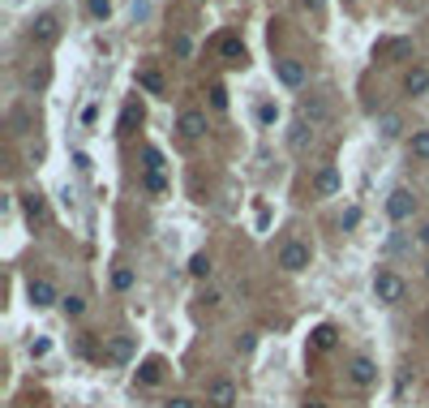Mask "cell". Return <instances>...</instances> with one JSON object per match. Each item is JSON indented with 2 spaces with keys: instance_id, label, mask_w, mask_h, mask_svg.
<instances>
[{
  "instance_id": "6da1fadb",
  "label": "cell",
  "mask_w": 429,
  "mask_h": 408,
  "mask_svg": "<svg viewBox=\"0 0 429 408\" xmlns=\"http://www.w3.org/2000/svg\"><path fill=\"white\" fill-rule=\"evenodd\" d=\"M403 292H408V284H403L395 271H378V275H373V297L382 301V305H399Z\"/></svg>"
},
{
  "instance_id": "7a4b0ae2",
  "label": "cell",
  "mask_w": 429,
  "mask_h": 408,
  "mask_svg": "<svg viewBox=\"0 0 429 408\" xmlns=\"http://www.w3.org/2000/svg\"><path fill=\"white\" fill-rule=\"evenodd\" d=\"M387 215H391L395 223H408V219L416 215V194H412V189H395V194L387 198Z\"/></svg>"
},
{
  "instance_id": "3957f363",
  "label": "cell",
  "mask_w": 429,
  "mask_h": 408,
  "mask_svg": "<svg viewBox=\"0 0 429 408\" xmlns=\"http://www.w3.org/2000/svg\"><path fill=\"white\" fill-rule=\"evenodd\" d=\"M280 267L292 271V275L305 271V267H309V245H305V241H288V245L280 249Z\"/></svg>"
},
{
  "instance_id": "277c9868",
  "label": "cell",
  "mask_w": 429,
  "mask_h": 408,
  "mask_svg": "<svg viewBox=\"0 0 429 408\" xmlns=\"http://www.w3.org/2000/svg\"><path fill=\"white\" fill-rule=\"evenodd\" d=\"M207 404L211 408H232L236 404V387H232L228 378H215L211 387H207Z\"/></svg>"
},
{
  "instance_id": "5b68a950",
  "label": "cell",
  "mask_w": 429,
  "mask_h": 408,
  "mask_svg": "<svg viewBox=\"0 0 429 408\" xmlns=\"http://www.w3.org/2000/svg\"><path fill=\"white\" fill-rule=\"evenodd\" d=\"M348 378L357 382V387H373V382H378V366L369 361V356H352V366H348Z\"/></svg>"
},
{
  "instance_id": "8992f818",
  "label": "cell",
  "mask_w": 429,
  "mask_h": 408,
  "mask_svg": "<svg viewBox=\"0 0 429 408\" xmlns=\"http://www.w3.org/2000/svg\"><path fill=\"white\" fill-rule=\"evenodd\" d=\"M275 78H280L284 86H305L309 73H305V65H300V61H275Z\"/></svg>"
},
{
  "instance_id": "52a82bcc",
  "label": "cell",
  "mask_w": 429,
  "mask_h": 408,
  "mask_svg": "<svg viewBox=\"0 0 429 408\" xmlns=\"http://www.w3.org/2000/svg\"><path fill=\"white\" fill-rule=\"evenodd\" d=\"M176 130H181L185 138H202V134H207V112L185 108V112H181V120H176Z\"/></svg>"
},
{
  "instance_id": "ba28073f",
  "label": "cell",
  "mask_w": 429,
  "mask_h": 408,
  "mask_svg": "<svg viewBox=\"0 0 429 408\" xmlns=\"http://www.w3.org/2000/svg\"><path fill=\"white\" fill-rule=\"evenodd\" d=\"M31 305L35 310H47V305H56V288H52V279H31Z\"/></svg>"
},
{
  "instance_id": "9c48e42d",
  "label": "cell",
  "mask_w": 429,
  "mask_h": 408,
  "mask_svg": "<svg viewBox=\"0 0 429 408\" xmlns=\"http://www.w3.org/2000/svg\"><path fill=\"white\" fill-rule=\"evenodd\" d=\"M219 56L228 61V65H245V61H249V47H245L236 35H223V39H219Z\"/></svg>"
},
{
  "instance_id": "30bf717a",
  "label": "cell",
  "mask_w": 429,
  "mask_h": 408,
  "mask_svg": "<svg viewBox=\"0 0 429 408\" xmlns=\"http://www.w3.org/2000/svg\"><path fill=\"white\" fill-rule=\"evenodd\" d=\"M60 35V22L52 17V13H39L35 17V26H31V39H39V43H52Z\"/></svg>"
},
{
  "instance_id": "8fae6325",
  "label": "cell",
  "mask_w": 429,
  "mask_h": 408,
  "mask_svg": "<svg viewBox=\"0 0 429 408\" xmlns=\"http://www.w3.org/2000/svg\"><path fill=\"white\" fill-rule=\"evenodd\" d=\"M314 189H318L322 198H331V194H339V172H335V164H326V168H318V176H314Z\"/></svg>"
},
{
  "instance_id": "7c38bea8",
  "label": "cell",
  "mask_w": 429,
  "mask_h": 408,
  "mask_svg": "<svg viewBox=\"0 0 429 408\" xmlns=\"http://www.w3.org/2000/svg\"><path fill=\"white\" fill-rule=\"evenodd\" d=\"M159 378H163V356H146V361L138 366V382L142 387H155Z\"/></svg>"
},
{
  "instance_id": "4fadbf2b",
  "label": "cell",
  "mask_w": 429,
  "mask_h": 408,
  "mask_svg": "<svg viewBox=\"0 0 429 408\" xmlns=\"http://www.w3.org/2000/svg\"><path fill=\"white\" fill-rule=\"evenodd\" d=\"M403 91H408V95H425V91H429V69L412 65V69H408V78H403Z\"/></svg>"
},
{
  "instance_id": "5bb4252c",
  "label": "cell",
  "mask_w": 429,
  "mask_h": 408,
  "mask_svg": "<svg viewBox=\"0 0 429 408\" xmlns=\"http://www.w3.org/2000/svg\"><path fill=\"white\" fill-rule=\"evenodd\" d=\"M309 142H314V134L305 130V120H300V125H292V130H288V146L296 150V155H305V150H309Z\"/></svg>"
},
{
  "instance_id": "9a60e30c",
  "label": "cell",
  "mask_w": 429,
  "mask_h": 408,
  "mask_svg": "<svg viewBox=\"0 0 429 408\" xmlns=\"http://www.w3.org/2000/svg\"><path fill=\"white\" fill-rule=\"evenodd\" d=\"M408 155H412L416 164H429V130H416V134H412V142H408Z\"/></svg>"
},
{
  "instance_id": "2e32d148",
  "label": "cell",
  "mask_w": 429,
  "mask_h": 408,
  "mask_svg": "<svg viewBox=\"0 0 429 408\" xmlns=\"http://www.w3.org/2000/svg\"><path fill=\"white\" fill-rule=\"evenodd\" d=\"M300 116H305L309 125H322L326 116H331V108H326L322 99H305V104H300Z\"/></svg>"
},
{
  "instance_id": "e0dca14e",
  "label": "cell",
  "mask_w": 429,
  "mask_h": 408,
  "mask_svg": "<svg viewBox=\"0 0 429 408\" xmlns=\"http://www.w3.org/2000/svg\"><path fill=\"white\" fill-rule=\"evenodd\" d=\"M133 125H142V104H138V99L124 104V112H120V134H129Z\"/></svg>"
},
{
  "instance_id": "ac0fdd59",
  "label": "cell",
  "mask_w": 429,
  "mask_h": 408,
  "mask_svg": "<svg viewBox=\"0 0 429 408\" xmlns=\"http://www.w3.org/2000/svg\"><path fill=\"white\" fill-rule=\"evenodd\" d=\"M335 344H339V331H335L331 322H322V327L314 331V348H322V352H326V348H335Z\"/></svg>"
},
{
  "instance_id": "d6986e66",
  "label": "cell",
  "mask_w": 429,
  "mask_h": 408,
  "mask_svg": "<svg viewBox=\"0 0 429 408\" xmlns=\"http://www.w3.org/2000/svg\"><path fill=\"white\" fill-rule=\"evenodd\" d=\"M138 86H142V91H150V95H163V91H168V86H163V78H159L155 69H138Z\"/></svg>"
},
{
  "instance_id": "ffe728a7",
  "label": "cell",
  "mask_w": 429,
  "mask_h": 408,
  "mask_svg": "<svg viewBox=\"0 0 429 408\" xmlns=\"http://www.w3.org/2000/svg\"><path fill=\"white\" fill-rule=\"evenodd\" d=\"M408 52H412L408 39H391V43H378L373 47V56H408Z\"/></svg>"
},
{
  "instance_id": "44dd1931",
  "label": "cell",
  "mask_w": 429,
  "mask_h": 408,
  "mask_svg": "<svg viewBox=\"0 0 429 408\" xmlns=\"http://www.w3.org/2000/svg\"><path fill=\"white\" fill-rule=\"evenodd\" d=\"M108 356H112V361H129V356H133V340L129 336H116L108 344Z\"/></svg>"
},
{
  "instance_id": "7402d4cb",
  "label": "cell",
  "mask_w": 429,
  "mask_h": 408,
  "mask_svg": "<svg viewBox=\"0 0 429 408\" xmlns=\"http://www.w3.org/2000/svg\"><path fill=\"white\" fill-rule=\"evenodd\" d=\"M215 271V262H211V253H193L189 258V275H197V279H207Z\"/></svg>"
},
{
  "instance_id": "603a6c76",
  "label": "cell",
  "mask_w": 429,
  "mask_h": 408,
  "mask_svg": "<svg viewBox=\"0 0 429 408\" xmlns=\"http://www.w3.org/2000/svg\"><path fill=\"white\" fill-rule=\"evenodd\" d=\"M112 288H116V292H129V288H133V271H129V267H116V271H112Z\"/></svg>"
},
{
  "instance_id": "cb8c5ba5",
  "label": "cell",
  "mask_w": 429,
  "mask_h": 408,
  "mask_svg": "<svg viewBox=\"0 0 429 408\" xmlns=\"http://www.w3.org/2000/svg\"><path fill=\"white\" fill-rule=\"evenodd\" d=\"M142 164H146V172H163V155H159L155 146H146V150H142Z\"/></svg>"
},
{
  "instance_id": "d4e9b609",
  "label": "cell",
  "mask_w": 429,
  "mask_h": 408,
  "mask_svg": "<svg viewBox=\"0 0 429 408\" xmlns=\"http://www.w3.org/2000/svg\"><path fill=\"white\" fill-rule=\"evenodd\" d=\"M378 130H382V138H395V134H399V116H395V112H387L382 120H378Z\"/></svg>"
},
{
  "instance_id": "484cf974",
  "label": "cell",
  "mask_w": 429,
  "mask_h": 408,
  "mask_svg": "<svg viewBox=\"0 0 429 408\" xmlns=\"http://www.w3.org/2000/svg\"><path fill=\"white\" fill-rule=\"evenodd\" d=\"M86 9H90V17H99V22H104V17L112 13V0H86Z\"/></svg>"
},
{
  "instance_id": "4316f807",
  "label": "cell",
  "mask_w": 429,
  "mask_h": 408,
  "mask_svg": "<svg viewBox=\"0 0 429 408\" xmlns=\"http://www.w3.org/2000/svg\"><path fill=\"white\" fill-rule=\"evenodd\" d=\"M26 215H31L35 223L43 219V198H39V194H26Z\"/></svg>"
},
{
  "instance_id": "83f0119b",
  "label": "cell",
  "mask_w": 429,
  "mask_h": 408,
  "mask_svg": "<svg viewBox=\"0 0 429 408\" xmlns=\"http://www.w3.org/2000/svg\"><path fill=\"white\" fill-rule=\"evenodd\" d=\"M146 189H150V194H168V181H163V172H146Z\"/></svg>"
},
{
  "instance_id": "f1b7e54d",
  "label": "cell",
  "mask_w": 429,
  "mask_h": 408,
  "mask_svg": "<svg viewBox=\"0 0 429 408\" xmlns=\"http://www.w3.org/2000/svg\"><path fill=\"white\" fill-rule=\"evenodd\" d=\"M82 310H86V301H82V297H65V314H69V318H78Z\"/></svg>"
},
{
  "instance_id": "f546056e",
  "label": "cell",
  "mask_w": 429,
  "mask_h": 408,
  "mask_svg": "<svg viewBox=\"0 0 429 408\" xmlns=\"http://www.w3.org/2000/svg\"><path fill=\"white\" fill-rule=\"evenodd\" d=\"M258 120H262V125H275V120H280V108H275V104H262V108H258Z\"/></svg>"
},
{
  "instance_id": "4dcf8cb0",
  "label": "cell",
  "mask_w": 429,
  "mask_h": 408,
  "mask_svg": "<svg viewBox=\"0 0 429 408\" xmlns=\"http://www.w3.org/2000/svg\"><path fill=\"white\" fill-rule=\"evenodd\" d=\"M211 104L223 112V108H228V91H223V86H211Z\"/></svg>"
},
{
  "instance_id": "1f68e13d",
  "label": "cell",
  "mask_w": 429,
  "mask_h": 408,
  "mask_svg": "<svg viewBox=\"0 0 429 408\" xmlns=\"http://www.w3.org/2000/svg\"><path fill=\"white\" fill-rule=\"evenodd\" d=\"M172 47H176V56H193V43H189L185 35H176V43H172Z\"/></svg>"
},
{
  "instance_id": "d6a6232c",
  "label": "cell",
  "mask_w": 429,
  "mask_h": 408,
  "mask_svg": "<svg viewBox=\"0 0 429 408\" xmlns=\"http://www.w3.org/2000/svg\"><path fill=\"white\" fill-rule=\"evenodd\" d=\"M163 408H197L189 395H172V400H163Z\"/></svg>"
},
{
  "instance_id": "836d02e7",
  "label": "cell",
  "mask_w": 429,
  "mask_h": 408,
  "mask_svg": "<svg viewBox=\"0 0 429 408\" xmlns=\"http://www.w3.org/2000/svg\"><path fill=\"white\" fill-rule=\"evenodd\" d=\"M357 223H361V211L348 207V211H343V228H357Z\"/></svg>"
},
{
  "instance_id": "e575fe53",
  "label": "cell",
  "mask_w": 429,
  "mask_h": 408,
  "mask_svg": "<svg viewBox=\"0 0 429 408\" xmlns=\"http://www.w3.org/2000/svg\"><path fill=\"white\" fill-rule=\"evenodd\" d=\"M99 120V104H86V112H82V125H95Z\"/></svg>"
},
{
  "instance_id": "d590c367",
  "label": "cell",
  "mask_w": 429,
  "mask_h": 408,
  "mask_svg": "<svg viewBox=\"0 0 429 408\" xmlns=\"http://www.w3.org/2000/svg\"><path fill=\"white\" fill-rule=\"evenodd\" d=\"M219 301H223V297H219L215 288H207V292H202V305H219Z\"/></svg>"
},
{
  "instance_id": "8d00e7d4",
  "label": "cell",
  "mask_w": 429,
  "mask_h": 408,
  "mask_svg": "<svg viewBox=\"0 0 429 408\" xmlns=\"http://www.w3.org/2000/svg\"><path fill=\"white\" fill-rule=\"evenodd\" d=\"M300 5H305V9H322V0H300Z\"/></svg>"
},
{
  "instance_id": "74e56055",
  "label": "cell",
  "mask_w": 429,
  "mask_h": 408,
  "mask_svg": "<svg viewBox=\"0 0 429 408\" xmlns=\"http://www.w3.org/2000/svg\"><path fill=\"white\" fill-rule=\"evenodd\" d=\"M421 241H425V245H429V223H425V228H421Z\"/></svg>"
},
{
  "instance_id": "f35d334b",
  "label": "cell",
  "mask_w": 429,
  "mask_h": 408,
  "mask_svg": "<svg viewBox=\"0 0 429 408\" xmlns=\"http://www.w3.org/2000/svg\"><path fill=\"white\" fill-rule=\"evenodd\" d=\"M305 408H326V404H318V400H309V404H305Z\"/></svg>"
},
{
  "instance_id": "ab89813d",
  "label": "cell",
  "mask_w": 429,
  "mask_h": 408,
  "mask_svg": "<svg viewBox=\"0 0 429 408\" xmlns=\"http://www.w3.org/2000/svg\"><path fill=\"white\" fill-rule=\"evenodd\" d=\"M425 331H429V314H425Z\"/></svg>"
},
{
  "instance_id": "60d3db41",
  "label": "cell",
  "mask_w": 429,
  "mask_h": 408,
  "mask_svg": "<svg viewBox=\"0 0 429 408\" xmlns=\"http://www.w3.org/2000/svg\"><path fill=\"white\" fill-rule=\"evenodd\" d=\"M425 279H429V262H425Z\"/></svg>"
},
{
  "instance_id": "b9f144b4",
  "label": "cell",
  "mask_w": 429,
  "mask_h": 408,
  "mask_svg": "<svg viewBox=\"0 0 429 408\" xmlns=\"http://www.w3.org/2000/svg\"><path fill=\"white\" fill-rule=\"evenodd\" d=\"M348 5H352V0H348Z\"/></svg>"
}]
</instances>
